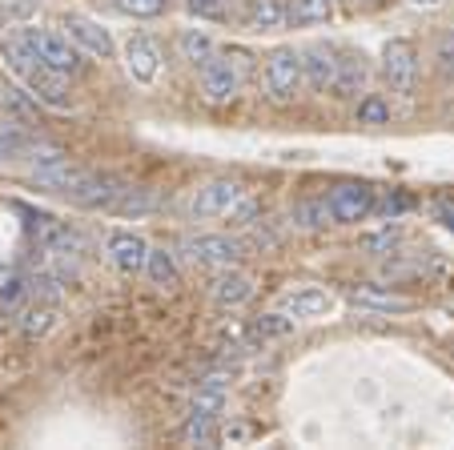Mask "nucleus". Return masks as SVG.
I'll use <instances>...</instances> for the list:
<instances>
[{"label": "nucleus", "instance_id": "nucleus-1", "mask_svg": "<svg viewBox=\"0 0 454 450\" xmlns=\"http://www.w3.org/2000/svg\"><path fill=\"white\" fill-rule=\"evenodd\" d=\"M4 52H9L12 68H17L20 77H25V85L33 89L36 101H44L49 109H69V93H65V77L60 73H52L49 65H44L41 57L33 52V44L25 41V36H9L4 41Z\"/></svg>", "mask_w": 454, "mask_h": 450}, {"label": "nucleus", "instance_id": "nucleus-2", "mask_svg": "<svg viewBox=\"0 0 454 450\" xmlns=\"http://www.w3.org/2000/svg\"><path fill=\"white\" fill-rule=\"evenodd\" d=\"M20 36L33 44V52L52 68V73H60V77H81V73H85V60H81L85 52L69 41V33H52V28H25Z\"/></svg>", "mask_w": 454, "mask_h": 450}, {"label": "nucleus", "instance_id": "nucleus-3", "mask_svg": "<svg viewBox=\"0 0 454 450\" xmlns=\"http://www.w3.org/2000/svg\"><path fill=\"white\" fill-rule=\"evenodd\" d=\"M262 85H266V97L274 105H290L298 97V89L306 85V68H301V52L294 49H278L270 52L266 73H262Z\"/></svg>", "mask_w": 454, "mask_h": 450}, {"label": "nucleus", "instance_id": "nucleus-4", "mask_svg": "<svg viewBox=\"0 0 454 450\" xmlns=\"http://www.w3.org/2000/svg\"><path fill=\"white\" fill-rule=\"evenodd\" d=\"M241 68H246V57L241 52H214V57L201 65V97L206 105H230L241 89Z\"/></svg>", "mask_w": 454, "mask_h": 450}, {"label": "nucleus", "instance_id": "nucleus-5", "mask_svg": "<svg viewBox=\"0 0 454 450\" xmlns=\"http://www.w3.org/2000/svg\"><path fill=\"white\" fill-rule=\"evenodd\" d=\"M246 201V186L238 178H214L193 193L189 201V217H225Z\"/></svg>", "mask_w": 454, "mask_h": 450}, {"label": "nucleus", "instance_id": "nucleus-6", "mask_svg": "<svg viewBox=\"0 0 454 450\" xmlns=\"http://www.w3.org/2000/svg\"><path fill=\"white\" fill-rule=\"evenodd\" d=\"M382 77L386 85L395 89V93H414V85H419V49H414L411 41H390L382 49Z\"/></svg>", "mask_w": 454, "mask_h": 450}, {"label": "nucleus", "instance_id": "nucleus-7", "mask_svg": "<svg viewBox=\"0 0 454 450\" xmlns=\"http://www.w3.org/2000/svg\"><path fill=\"white\" fill-rule=\"evenodd\" d=\"M326 201H330V213H334V225H358L374 209V186H366V181H342V186L330 189Z\"/></svg>", "mask_w": 454, "mask_h": 450}, {"label": "nucleus", "instance_id": "nucleus-8", "mask_svg": "<svg viewBox=\"0 0 454 450\" xmlns=\"http://www.w3.org/2000/svg\"><path fill=\"white\" fill-rule=\"evenodd\" d=\"M185 254H189V262H198V265H222V270H230L233 262H241L246 246L238 238H230V233H198V238L185 241Z\"/></svg>", "mask_w": 454, "mask_h": 450}, {"label": "nucleus", "instance_id": "nucleus-9", "mask_svg": "<svg viewBox=\"0 0 454 450\" xmlns=\"http://www.w3.org/2000/svg\"><path fill=\"white\" fill-rule=\"evenodd\" d=\"M121 189H125V181L113 178V173H85L65 197H69L73 205H81V209H109L121 197Z\"/></svg>", "mask_w": 454, "mask_h": 450}, {"label": "nucleus", "instance_id": "nucleus-10", "mask_svg": "<svg viewBox=\"0 0 454 450\" xmlns=\"http://www.w3.org/2000/svg\"><path fill=\"white\" fill-rule=\"evenodd\" d=\"M125 68L137 85H153L157 73H161V49H157L149 36H133V41L125 44Z\"/></svg>", "mask_w": 454, "mask_h": 450}, {"label": "nucleus", "instance_id": "nucleus-11", "mask_svg": "<svg viewBox=\"0 0 454 450\" xmlns=\"http://www.w3.org/2000/svg\"><path fill=\"white\" fill-rule=\"evenodd\" d=\"M85 173L89 170H81V165H69V157H49V162H36L33 170H28V181H33V186H41V189L69 193V189L77 186Z\"/></svg>", "mask_w": 454, "mask_h": 450}, {"label": "nucleus", "instance_id": "nucleus-12", "mask_svg": "<svg viewBox=\"0 0 454 450\" xmlns=\"http://www.w3.org/2000/svg\"><path fill=\"white\" fill-rule=\"evenodd\" d=\"M105 254H109V262L117 265L121 273H145L149 246L137 233H113V238L105 241Z\"/></svg>", "mask_w": 454, "mask_h": 450}, {"label": "nucleus", "instance_id": "nucleus-13", "mask_svg": "<svg viewBox=\"0 0 454 450\" xmlns=\"http://www.w3.org/2000/svg\"><path fill=\"white\" fill-rule=\"evenodd\" d=\"M366 81H370V65L362 52H342L338 57V73H334V85H330V93L342 97V101H350V97L366 93Z\"/></svg>", "mask_w": 454, "mask_h": 450}, {"label": "nucleus", "instance_id": "nucleus-14", "mask_svg": "<svg viewBox=\"0 0 454 450\" xmlns=\"http://www.w3.org/2000/svg\"><path fill=\"white\" fill-rule=\"evenodd\" d=\"M65 33H69V41L77 44L81 52H89V57H101V60L113 57V36L105 33L97 20H89V17H69V20H65Z\"/></svg>", "mask_w": 454, "mask_h": 450}, {"label": "nucleus", "instance_id": "nucleus-15", "mask_svg": "<svg viewBox=\"0 0 454 450\" xmlns=\"http://www.w3.org/2000/svg\"><path fill=\"white\" fill-rule=\"evenodd\" d=\"M301 68H306V85L314 89V93H326V89L334 85V73H338L334 49H326V44H309V49L301 52Z\"/></svg>", "mask_w": 454, "mask_h": 450}, {"label": "nucleus", "instance_id": "nucleus-16", "mask_svg": "<svg viewBox=\"0 0 454 450\" xmlns=\"http://www.w3.org/2000/svg\"><path fill=\"white\" fill-rule=\"evenodd\" d=\"M209 294H214V302L222 310H233V306H246L249 297H254V278L241 270H225L214 278V286H209Z\"/></svg>", "mask_w": 454, "mask_h": 450}, {"label": "nucleus", "instance_id": "nucleus-17", "mask_svg": "<svg viewBox=\"0 0 454 450\" xmlns=\"http://www.w3.org/2000/svg\"><path fill=\"white\" fill-rule=\"evenodd\" d=\"M225 402H230V386H225V374H209V378H201V383H198V391H193L189 414L222 418Z\"/></svg>", "mask_w": 454, "mask_h": 450}, {"label": "nucleus", "instance_id": "nucleus-18", "mask_svg": "<svg viewBox=\"0 0 454 450\" xmlns=\"http://www.w3.org/2000/svg\"><path fill=\"white\" fill-rule=\"evenodd\" d=\"M330 306H334V297H330L326 289L306 286V289H294V294L286 297V302H282V314H290L294 322H298V318H317V314H326Z\"/></svg>", "mask_w": 454, "mask_h": 450}, {"label": "nucleus", "instance_id": "nucleus-19", "mask_svg": "<svg viewBox=\"0 0 454 450\" xmlns=\"http://www.w3.org/2000/svg\"><path fill=\"white\" fill-rule=\"evenodd\" d=\"M157 209V197L153 189L145 186H125L121 189V197L109 205V213H121V217H145V213Z\"/></svg>", "mask_w": 454, "mask_h": 450}, {"label": "nucleus", "instance_id": "nucleus-20", "mask_svg": "<svg viewBox=\"0 0 454 450\" xmlns=\"http://www.w3.org/2000/svg\"><path fill=\"white\" fill-rule=\"evenodd\" d=\"M28 281L20 278L12 265H0V310H9V314H20L25 310V302H28Z\"/></svg>", "mask_w": 454, "mask_h": 450}, {"label": "nucleus", "instance_id": "nucleus-21", "mask_svg": "<svg viewBox=\"0 0 454 450\" xmlns=\"http://www.w3.org/2000/svg\"><path fill=\"white\" fill-rule=\"evenodd\" d=\"M177 52L189 60V65L201 68V65H206V60L217 52V44H214V36H209L206 28H185V33L177 36Z\"/></svg>", "mask_w": 454, "mask_h": 450}, {"label": "nucleus", "instance_id": "nucleus-22", "mask_svg": "<svg viewBox=\"0 0 454 450\" xmlns=\"http://www.w3.org/2000/svg\"><path fill=\"white\" fill-rule=\"evenodd\" d=\"M330 0H290L286 4V25L294 28H306V25H322V20L330 17Z\"/></svg>", "mask_w": 454, "mask_h": 450}, {"label": "nucleus", "instance_id": "nucleus-23", "mask_svg": "<svg viewBox=\"0 0 454 450\" xmlns=\"http://www.w3.org/2000/svg\"><path fill=\"white\" fill-rule=\"evenodd\" d=\"M145 278L153 281V286H161V289L177 286V278H181V270H177V257H173L169 249H149V262H145Z\"/></svg>", "mask_w": 454, "mask_h": 450}, {"label": "nucleus", "instance_id": "nucleus-24", "mask_svg": "<svg viewBox=\"0 0 454 450\" xmlns=\"http://www.w3.org/2000/svg\"><path fill=\"white\" fill-rule=\"evenodd\" d=\"M57 306H25L17 314V326L28 334V338H44L49 330H57Z\"/></svg>", "mask_w": 454, "mask_h": 450}, {"label": "nucleus", "instance_id": "nucleus-25", "mask_svg": "<svg viewBox=\"0 0 454 450\" xmlns=\"http://www.w3.org/2000/svg\"><path fill=\"white\" fill-rule=\"evenodd\" d=\"M249 20L262 33H278L286 28V0H249Z\"/></svg>", "mask_w": 454, "mask_h": 450}, {"label": "nucleus", "instance_id": "nucleus-26", "mask_svg": "<svg viewBox=\"0 0 454 450\" xmlns=\"http://www.w3.org/2000/svg\"><path fill=\"white\" fill-rule=\"evenodd\" d=\"M294 221H298L301 230H326V225H334V213H330L326 197H314V201L294 205Z\"/></svg>", "mask_w": 454, "mask_h": 450}, {"label": "nucleus", "instance_id": "nucleus-27", "mask_svg": "<svg viewBox=\"0 0 454 450\" xmlns=\"http://www.w3.org/2000/svg\"><path fill=\"white\" fill-rule=\"evenodd\" d=\"M181 438H185L189 446H214V442H217V418L189 414L185 426H181Z\"/></svg>", "mask_w": 454, "mask_h": 450}, {"label": "nucleus", "instance_id": "nucleus-28", "mask_svg": "<svg viewBox=\"0 0 454 450\" xmlns=\"http://www.w3.org/2000/svg\"><path fill=\"white\" fill-rule=\"evenodd\" d=\"M403 246V225H382L378 233H370V238H362V249L374 257H386V254H395V249Z\"/></svg>", "mask_w": 454, "mask_h": 450}, {"label": "nucleus", "instance_id": "nucleus-29", "mask_svg": "<svg viewBox=\"0 0 454 450\" xmlns=\"http://www.w3.org/2000/svg\"><path fill=\"white\" fill-rule=\"evenodd\" d=\"M113 4H117V12L137 17V20H153V17H161V12L169 9V0H113Z\"/></svg>", "mask_w": 454, "mask_h": 450}, {"label": "nucleus", "instance_id": "nucleus-30", "mask_svg": "<svg viewBox=\"0 0 454 450\" xmlns=\"http://www.w3.org/2000/svg\"><path fill=\"white\" fill-rule=\"evenodd\" d=\"M354 302H358V306H374V310H411L406 297L382 294V289H354Z\"/></svg>", "mask_w": 454, "mask_h": 450}, {"label": "nucleus", "instance_id": "nucleus-31", "mask_svg": "<svg viewBox=\"0 0 454 450\" xmlns=\"http://www.w3.org/2000/svg\"><path fill=\"white\" fill-rule=\"evenodd\" d=\"M358 121L362 125H390V105L382 97H362L358 101Z\"/></svg>", "mask_w": 454, "mask_h": 450}, {"label": "nucleus", "instance_id": "nucleus-32", "mask_svg": "<svg viewBox=\"0 0 454 450\" xmlns=\"http://www.w3.org/2000/svg\"><path fill=\"white\" fill-rule=\"evenodd\" d=\"M185 9L198 20H225L230 17V0H185Z\"/></svg>", "mask_w": 454, "mask_h": 450}, {"label": "nucleus", "instance_id": "nucleus-33", "mask_svg": "<svg viewBox=\"0 0 454 450\" xmlns=\"http://www.w3.org/2000/svg\"><path fill=\"white\" fill-rule=\"evenodd\" d=\"M290 326H294L290 314H266L254 322V330L262 334V338H278V334H290Z\"/></svg>", "mask_w": 454, "mask_h": 450}, {"label": "nucleus", "instance_id": "nucleus-34", "mask_svg": "<svg viewBox=\"0 0 454 450\" xmlns=\"http://www.w3.org/2000/svg\"><path fill=\"white\" fill-rule=\"evenodd\" d=\"M28 141H33V137H12V133H0V165L25 154V149H28Z\"/></svg>", "mask_w": 454, "mask_h": 450}, {"label": "nucleus", "instance_id": "nucleus-35", "mask_svg": "<svg viewBox=\"0 0 454 450\" xmlns=\"http://www.w3.org/2000/svg\"><path fill=\"white\" fill-rule=\"evenodd\" d=\"M434 217L454 230V201H450V197H438V201H434Z\"/></svg>", "mask_w": 454, "mask_h": 450}, {"label": "nucleus", "instance_id": "nucleus-36", "mask_svg": "<svg viewBox=\"0 0 454 450\" xmlns=\"http://www.w3.org/2000/svg\"><path fill=\"white\" fill-rule=\"evenodd\" d=\"M411 197H386V205H382V209H386V217H390V221H395L398 217V213H406V209H411Z\"/></svg>", "mask_w": 454, "mask_h": 450}, {"label": "nucleus", "instance_id": "nucleus-37", "mask_svg": "<svg viewBox=\"0 0 454 450\" xmlns=\"http://www.w3.org/2000/svg\"><path fill=\"white\" fill-rule=\"evenodd\" d=\"M442 73H454V52H450V44H442Z\"/></svg>", "mask_w": 454, "mask_h": 450}, {"label": "nucleus", "instance_id": "nucleus-38", "mask_svg": "<svg viewBox=\"0 0 454 450\" xmlns=\"http://www.w3.org/2000/svg\"><path fill=\"white\" fill-rule=\"evenodd\" d=\"M414 4H427V9H434V4H442V0H414Z\"/></svg>", "mask_w": 454, "mask_h": 450}]
</instances>
